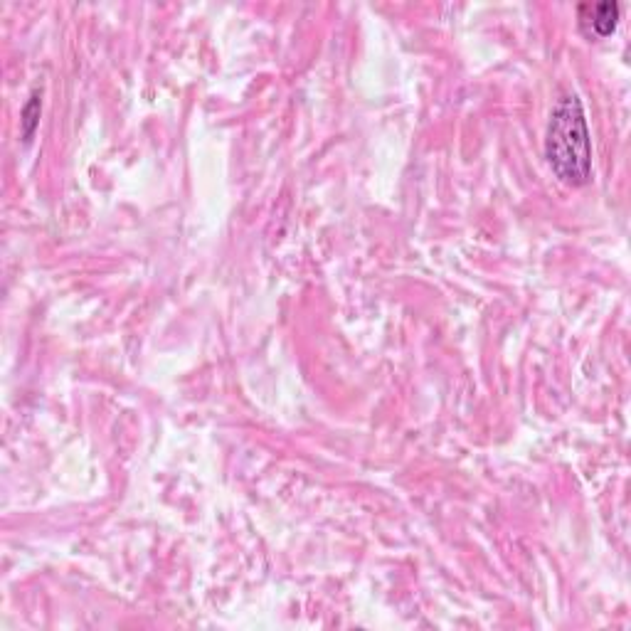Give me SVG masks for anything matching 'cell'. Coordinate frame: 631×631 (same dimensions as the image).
Returning a JSON list of instances; mask_svg holds the SVG:
<instances>
[{
	"mask_svg": "<svg viewBox=\"0 0 631 631\" xmlns=\"http://www.w3.org/2000/svg\"><path fill=\"white\" fill-rule=\"evenodd\" d=\"M37 119H40V99H37V92L33 94V99H30L28 104H25L23 109V134L25 139H30L37 126Z\"/></svg>",
	"mask_w": 631,
	"mask_h": 631,
	"instance_id": "cell-3",
	"label": "cell"
},
{
	"mask_svg": "<svg viewBox=\"0 0 631 631\" xmlns=\"http://www.w3.org/2000/svg\"><path fill=\"white\" fill-rule=\"evenodd\" d=\"M580 25L590 37H607L617 30L622 18V5L619 3H585L577 8Z\"/></svg>",
	"mask_w": 631,
	"mask_h": 631,
	"instance_id": "cell-2",
	"label": "cell"
},
{
	"mask_svg": "<svg viewBox=\"0 0 631 631\" xmlns=\"http://www.w3.org/2000/svg\"><path fill=\"white\" fill-rule=\"evenodd\" d=\"M545 158L565 185L582 188L592 180V143L585 109L577 94H565L550 111Z\"/></svg>",
	"mask_w": 631,
	"mask_h": 631,
	"instance_id": "cell-1",
	"label": "cell"
}]
</instances>
